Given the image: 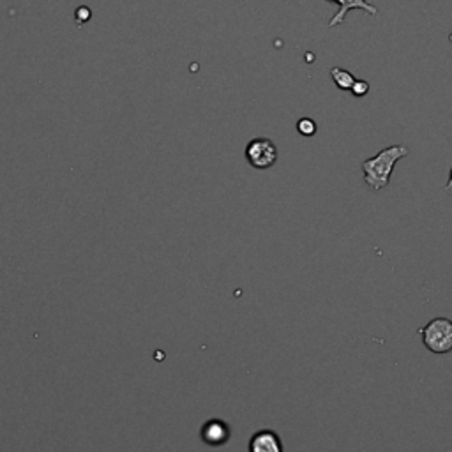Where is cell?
Segmentation results:
<instances>
[{"label": "cell", "mask_w": 452, "mask_h": 452, "mask_svg": "<svg viewBox=\"0 0 452 452\" xmlns=\"http://www.w3.org/2000/svg\"><path fill=\"white\" fill-rule=\"evenodd\" d=\"M246 159L253 168L267 170L276 165L277 147L269 138H254L246 147Z\"/></svg>", "instance_id": "cell-3"}, {"label": "cell", "mask_w": 452, "mask_h": 452, "mask_svg": "<svg viewBox=\"0 0 452 452\" xmlns=\"http://www.w3.org/2000/svg\"><path fill=\"white\" fill-rule=\"evenodd\" d=\"M418 333L423 336L424 347L433 353L442 355L452 350V320L449 318H435Z\"/></svg>", "instance_id": "cell-2"}, {"label": "cell", "mask_w": 452, "mask_h": 452, "mask_svg": "<svg viewBox=\"0 0 452 452\" xmlns=\"http://www.w3.org/2000/svg\"><path fill=\"white\" fill-rule=\"evenodd\" d=\"M230 437H232V433H230L228 424L223 423V421L212 418L202 426V440L210 447H221V445L228 444Z\"/></svg>", "instance_id": "cell-6"}, {"label": "cell", "mask_w": 452, "mask_h": 452, "mask_svg": "<svg viewBox=\"0 0 452 452\" xmlns=\"http://www.w3.org/2000/svg\"><path fill=\"white\" fill-rule=\"evenodd\" d=\"M330 78H333V82L336 83L337 89H341V90H350L351 85H353V82H355L353 75L343 68L330 69Z\"/></svg>", "instance_id": "cell-7"}, {"label": "cell", "mask_w": 452, "mask_h": 452, "mask_svg": "<svg viewBox=\"0 0 452 452\" xmlns=\"http://www.w3.org/2000/svg\"><path fill=\"white\" fill-rule=\"evenodd\" d=\"M404 156H408V147L391 145L387 149L380 150L374 157H370V159L364 161L363 172L364 182L367 184V187L371 191H381L389 186L394 166Z\"/></svg>", "instance_id": "cell-1"}, {"label": "cell", "mask_w": 452, "mask_h": 452, "mask_svg": "<svg viewBox=\"0 0 452 452\" xmlns=\"http://www.w3.org/2000/svg\"><path fill=\"white\" fill-rule=\"evenodd\" d=\"M370 89L371 87L366 80H355L353 85H351V89H350V92L353 94L355 98H364V96H367Z\"/></svg>", "instance_id": "cell-9"}, {"label": "cell", "mask_w": 452, "mask_h": 452, "mask_svg": "<svg viewBox=\"0 0 452 452\" xmlns=\"http://www.w3.org/2000/svg\"><path fill=\"white\" fill-rule=\"evenodd\" d=\"M445 191L452 193V170H451V175H449V182H447V186H445Z\"/></svg>", "instance_id": "cell-10"}, {"label": "cell", "mask_w": 452, "mask_h": 452, "mask_svg": "<svg viewBox=\"0 0 452 452\" xmlns=\"http://www.w3.org/2000/svg\"><path fill=\"white\" fill-rule=\"evenodd\" d=\"M297 131H299V135L306 136V138L314 136L316 135V122H314L313 119H307V117L299 119V122H297Z\"/></svg>", "instance_id": "cell-8"}, {"label": "cell", "mask_w": 452, "mask_h": 452, "mask_svg": "<svg viewBox=\"0 0 452 452\" xmlns=\"http://www.w3.org/2000/svg\"><path fill=\"white\" fill-rule=\"evenodd\" d=\"M327 2H334V4L340 6V11L329 20L330 29H333V27L341 25L351 9H363V11H366L367 15L378 16V8L371 4L370 0H327Z\"/></svg>", "instance_id": "cell-4"}, {"label": "cell", "mask_w": 452, "mask_h": 452, "mask_svg": "<svg viewBox=\"0 0 452 452\" xmlns=\"http://www.w3.org/2000/svg\"><path fill=\"white\" fill-rule=\"evenodd\" d=\"M249 452H283V444L276 431L260 430L251 437Z\"/></svg>", "instance_id": "cell-5"}]
</instances>
